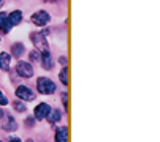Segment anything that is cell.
Masks as SVG:
<instances>
[{
	"label": "cell",
	"mask_w": 160,
	"mask_h": 142,
	"mask_svg": "<svg viewBox=\"0 0 160 142\" xmlns=\"http://www.w3.org/2000/svg\"><path fill=\"white\" fill-rule=\"evenodd\" d=\"M3 123H2V130L3 131H16L18 130V123H16V120L13 118V115L11 114H8V112H5V115H3Z\"/></svg>",
	"instance_id": "obj_8"
},
{
	"label": "cell",
	"mask_w": 160,
	"mask_h": 142,
	"mask_svg": "<svg viewBox=\"0 0 160 142\" xmlns=\"http://www.w3.org/2000/svg\"><path fill=\"white\" fill-rule=\"evenodd\" d=\"M62 104L65 106V109L68 107V93H67V92L62 93Z\"/></svg>",
	"instance_id": "obj_19"
},
{
	"label": "cell",
	"mask_w": 160,
	"mask_h": 142,
	"mask_svg": "<svg viewBox=\"0 0 160 142\" xmlns=\"http://www.w3.org/2000/svg\"><path fill=\"white\" fill-rule=\"evenodd\" d=\"M16 73L19 78L22 79H30L33 76V66L30 62H24V60H19L16 63Z\"/></svg>",
	"instance_id": "obj_3"
},
{
	"label": "cell",
	"mask_w": 160,
	"mask_h": 142,
	"mask_svg": "<svg viewBox=\"0 0 160 142\" xmlns=\"http://www.w3.org/2000/svg\"><path fill=\"white\" fill-rule=\"evenodd\" d=\"M59 81H60L65 87H68V68H67V66H62L60 73H59Z\"/></svg>",
	"instance_id": "obj_15"
},
{
	"label": "cell",
	"mask_w": 160,
	"mask_h": 142,
	"mask_svg": "<svg viewBox=\"0 0 160 142\" xmlns=\"http://www.w3.org/2000/svg\"><path fill=\"white\" fill-rule=\"evenodd\" d=\"M46 35L48 32H35V33H30V40L35 46V49L38 52H43V51H49V46H48V40H46Z\"/></svg>",
	"instance_id": "obj_1"
},
{
	"label": "cell",
	"mask_w": 160,
	"mask_h": 142,
	"mask_svg": "<svg viewBox=\"0 0 160 142\" xmlns=\"http://www.w3.org/2000/svg\"><path fill=\"white\" fill-rule=\"evenodd\" d=\"M8 21H10V24H11V27L19 26V24L22 22V11H21V10H14V11L8 13Z\"/></svg>",
	"instance_id": "obj_11"
},
{
	"label": "cell",
	"mask_w": 160,
	"mask_h": 142,
	"mask_svg": "<svg viewBox=\"0 0 160 142\" xmlns=\"http://www.w3.org/2000/svg\"><path fill=\"white\" fill-rule=\"evenodd\" d=\"M0 142H2V140H0Z\"/></svg>",
	"instance_id": "obj_27"
},
{
	"label": "cell",
	"mask_w": 160,
	"mask_h": 142,
	"mask_svg": "<svg viewBox=\"0 0 160 142\" xmlns=\"http://www.w3.org/2000/svg\"><path fill=\"white\" fill-rule=\"evenodd\" d=\"M54 140H56V142H68V128H67L65 125L56 128Z\"/></svg>",
	"instance_id": "obj_10"
},
{
	"label": "cell",
	"mask_w": 160,
	"mask_h": 142,
	"mask_svg": "<svg viewBox=\"0 0 160 142\" xmlns=\"http://www.w3.org/2000/svg\"><path fill=\"white\" fill-rule=\"evenodd\" d=\"M3 115H5V112L2 111V106H0V118H3Z\"/></svg>",
	"instance_id": "obj_23"
},
{
	"label": "cell",
	"mask_w": 160,
	"mask_h": 142,
	"mask_svg": "<svg viewBox=\"0 0 160 142\" xmlns=\"http://www.w3.org/2000/svg\"><path fill=\"white\" fill-rule=\"evenodd\" d=\"M0 41H2V38H0Z\"/></svg>",
	"instance_id": "obj_26"
},
{
	"label": "cell",
	"mask_w": 160,
	"mask_h": 142,
	"mask_svg": "<svg viewBox=\"0 0 160 142\" xmlns=\"http://www.w3.org/2000/svg\"><path fill=\"white\" fill-rule=\"evenodd\" d=\"M8 103H10V101H8V98L5 97V93L0 90V106H7Z\"/></svg>",
	"instance_id": "obj_18"
},
{
	"label": "cell",
	"mask_w": 160,
	"mask_h": 142,
	"mask_svg": "<svg viewBox=\"0 0 160 142\" xmlns=\"http://www.w3.org/2000/svg\"><path fill=\"white\" fill-rule=\"evenodd\" d=\"M16 97L21 100V101H24V103H29V101H33L35 100V97L37 95L29 88V87H26V85H19L18 88H16Z\"/></svg>",
	"instance_id": "obj_5"
},
{
	"label": "cell",
	"mask_w": 160,
	"mask_h": 142,
	"mask_svg": "<svg viewBox=\"0 0 160 142\" xmlns=\"http://www.w3.org/2000/svg\"><path fill=\"white\" fill-rule=\"evenodd\" d=\"M27 142H33V140H32V139H29V140H27Z\"/></svg>",
	"instance_id": "obj_25"
},
{
	"label": "cell",
	"mask_w": 160,
	"mask_h": 142,
	"mask_svg": "<svg viewBox=\"0 0 160 142\" xmlns=\"http://www.w3.org/2000/svg\"><path fill=\"white\" fill-rule=\"evenodd\" d=\"M8 142H22V140H21V137H16V136L13 137V136H11V137L8 139Z\"/></svg>",
	"instance_id": "obj_21"
},
{
	"label": "cell",
	"mask_w": 160,
	"mask_h": 142,
	"mask_svg": "<svg viewBox=\"0 0 160 142\" xmlns=\"http://www.w3.org/2000/svg\"><path fill=\"white\" fill-rule=\"evenodd\" d=\"M10 63H11V57L8 52H0V69L8 71L10 69Z\"/></svg>",
	"instance_id": "obj_13"
},
{
	"label": "cell",
	"mask_w": 160,
	"mask_h": 142,
	"mask_svg": "<svg viewBox=\"0 0 160 142\" xmlns=\"http://www.w3.org/2000/svg\"><path fill=\"white\" fill-rule=\"evenodd\" d=\"M37 88H38V93H41V95H52L57 90L56 84L49 78H38L37 79Z\"/></svg>",
	"instance_id": "obj_2"
},
{
	"label": "cell",
	"mask_w": 160,
	"mask_h": 142,
	"mask_svg": "<svg viewBox=\"0 0 160 142\" xmlns=\"http://www.w3.org/2000/svg\"><path fill=\"white\" fill-rule=\"evenodd\" d=\"M26 122L29 123V126H33V122H35V118H27Z\"/></svg>",
	"instance_id": "obj_22"
},
{
	"label": "cell",
	"mask_w": 160,
	"mask_h": 142,
	"mask_svg": "<svg viewBox=\"0 0 160 142\" xmlns=\"http://www.w3.org/2000/svg\"><path fill=\"white\" fill-rule=\"evenodd\" d=\"M30 21L37 27H44V26H48V22L51 21V14L48 11H44V10H38V11H35L32 14Z\"/></svg>",
	"instance_id": "obj_4"
},
{
	"label": "cell",
	"mask_w": 160,
	"mask_h": 142,
	"mask_svg": "<svg viewBox=\"0 0 160 142\" xmlns=\"http://www.w3.org/2000/svg\"><path fill=\"white\" fill-rule=\"evenodd\" d=\"M51 106L48 104V103H40L35 109H33V118L35 120H46V117H48V114L51 112Z\"/></svg>",
	"instance_id": "obj_6"
},
{
	"label": "cell",
	"mask_w": 160,
	"mask_h": 142,
	"mask_svg": "<svg viewBox=\"0 0 160 142\" xmlns=\"http://www.w3.org/2000/svg\"><path fill=\"white\" fill-rule=\"evenodd\" d=\"M11 24L8 21V13H3V11H0V32L2 33H10L11 30Z\"/></svg>",
	"instance_id": "obj_9"
},
{
	"label": "cell",
	"mask_w": 160,
	"mask_h": 142,
	"mask_svg": "<svg viewBox=\"0 0 160 142\" xmlns=\"http://www.w3.org/2000/svg\"><path fill=\"white\" fill-rule=\"evenodd\" d=\"M59 63H60L62 66H67V57H60V59H59Z\"/></svg>",
	"instance_id": "obj_20"
},
{
	"label": "cell",
	"mask_w": 160,
	"mask_h": 142,
	"mask_svg": "<svg viewBox=\"0 0 160 142\" xmlns=\"http://www.w3.org/2000/svg\"><path fill=\"white\" fill-rule=\"evenodd\" d=\"M40 62H41L43 69H46V71H51L54 68V62H52V57H51V52L49 51L40 52Z\"/></svg>",
	"instance_id": "obj_7"
},
{
	"label": "cell",
	"mask_w": 160,
	"mask_h": 142,
	"mask_svg": "<svg viewBox=\"0 0 160 142\" xmlns=\"http://www.w3.org/2000/svg\"><path fill=\"white\" fill-rule=\"evenodd\" d=\"M13 109L16 111V112H26L27 111V107H26V103L24 101H13Z\"/></svg>",
	"instance_id": "obj_16"
},
{
	"label": "cell",
	"mask_w": 160,
	"mask_h": 142,
	"mask_svg": "<svg viewBox=\"0 0 160 142\" xmlns=\"http://www.w3.org/2000/svg\"><path fill=\"white\" fill-rule=\"evenodd\" d=\"M38 60H40V52L35 49V51L30 52V63H32V62H38Z\"/></svg>",
	"instance_id": "obj_17"
},
{
	"label": "cell",
	"mask_w": 160,
	"mask_h": 142,
	"mask_svg": "<svg viewBox=\"0 0 160 142\" xmlns=\"http://www.w3.org/2000/svg\"><path fill=\"white\" fill-rule=\"evenodd\" d=\"M3 5H5V0H0V8H2Z\"/></svg>",
	"instance_id": "obj_24"
},
{
	"label": "cell",
	"mask_w": 160,
	"mask_h": 142,
	"mask_svg": "<svg viewBox=\"0 0 160 142\" xmlns=\"http://www.w3.org/2000/svg\"><path fill=\"white\" fill-rule=\"evenodd\" d=\"M46 120L49 122V125L59 123V122L62 120V112H60L59 109H51V112H49L48 117H46Z\"/></svg>",
	"instance_id": "obj_12"
},
{
	"label": "cell",
	"mask_w": 160,
	"mask_h": 142,
	"mask_svg": "<svg viewBox=\"0 0 160 142\" xmlns=\"http://www.w3.org/2000/svg\"><path fill=\"white\" fill-rule=\"evenodd\" d=\"M24 51H26V47H24V44H22V43H14V44L11 46L13 57H16V59H19L22 54H24Z\"/></svg>",
	"instance_id": "obj_14"
}]
</instances>
